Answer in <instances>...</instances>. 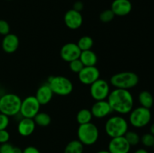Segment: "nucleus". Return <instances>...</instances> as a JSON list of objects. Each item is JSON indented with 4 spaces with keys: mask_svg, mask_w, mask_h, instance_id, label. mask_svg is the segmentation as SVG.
I'll list each match as a JSON object with an SVG mask.
<instances>
[{
    "mask_svg": "<svg viewBox=\"0 0 154 153\" xmlns=\"http://www.w3.org/2000/svg\"><path fill=\"white\" fill-rule=\"evenodd\" d=\"M107 100L113 112L120 115L129 113L133 109L134 98L129 90L114 88L110 92Z\"/></svg>",
    "mask_w": 154,
    "mask_h": 153,
    "instance_id": "1",
    "label": "nucleus"
},
{
    "mask_svg": "<svg viewBox=\"0 0 154 153\" xmlns=\"http://www.w3.org/2000/svg\"><path fill=\"white\" fill-rule=\"evenodd\" d=\"M105 130L107 135L111 138L124 136L129 130V123L122 116L114 115L106 121Z\"/></svg>",
    "mask_w": 154,
    "mask_h": 153,
    "instance_id": "2",
    "label": "nucleus"
},
{
    "mask_svg": "<svg viewBox=\"0 0 154 153\" xmlns=\"http://www.w3.org/2000/svg\"><path fill=\"white\" fill-rule=\"evenodd\" d=\"M22 99L14 93H5L0 97V112L14 116L20 113Z\"/></svg>",
    "mask_w": 154,
    "mask_h": 153,
    "instance_id": "3",
    "label": "nucleus"
},
{
    "mask_svg": "<svg viewBox=\"0 0 154 153\" xmlns=\"http://www.w3.org/2000/svg\"><path fill=\"white\" fill-rule=\"evenodd\" d=\"M139 77L132 71H122L113 75L110 82L115 88L129 90L138 85Z\"/></svg>",
    "mask_w": 154,
    "mask_h": 153,
    "instance_id": "4",
    "label": "nucleus"
},
{
    "mask_svg": "<svg viewBox=\"0 0 154 153\" xmlns=\"http://www.w3.org/2000/svg\"><path fill=\"white\" fill-rule=\"evenodd\" d=\"M77 136L78 140L84 146L93 145L99 139V128L93 122L79 124L77 130Z\"/></svg>",
    "mask_w": 154,
    "mask_h": 153,
    "instance_id": "5",
    "label": "nucleus"
},
{
    "mask_svg": "<svg viewBox=\"0 0 154 153\" xmlns=\"http://www.w3.org/2000/svg\"><path fill=\"white\" fill-rule=\"evenodd\" d=\"M48 85L54 94L66 96L73 91V83L69 78L63 76H51L48 78Z\"/></svg>",
    "mask_w": 154,
    "mask_h": 153,
    "instance_id": "6",
    "label": "nucleus"
},
{
    "mask_svg": "<svg viewBox=\"0 0 154 153\" xmlns=\"http://www.w3.org/2000/svg\"><path fill=\"white\" fill-rule=\"evenodd\" d=\"M151 112L150 109L144 106H138L133 108L129 112V122L132 126L136 128H141L150 123L151 120Z\"/></svg>",
    "mask_w": 154,
    "mask_h": 153,
    "instance_id": "7",
    "label": "nucleus"
},
{
    "mask_svg": "<svg viewBox=\"0 0 154 153\" xmlns=\"http://www.w3.org/2000/svg\"><path fill=\"white\" fill-rule=\"evenodd\" d=\"M41 106L42 105L39 104L35 96H28L22 100L20 114L22 116L23 118H33L38 112H40Z\"/></svg>",
    "mask_w": 154,
    "mask_h": 153,
    "instance_id": "8",
    "label": "nucleus"
},
{
    "mask_svg": "<svg viewBox=\"0 0 154 153\" xmlns=\"http://www.w3.org/2000/svg\"><path fill=\"white\" fill-rule=\"evenodd\" d=\"M110 92L111 89H110L109 83L104 79L99 78L90 85V95L96 101L107 100Z\"/></svg>",
    "mask_w": 154,
    "mask_h": 153,
    "instance_id": "9",
    "label": "nucleus"
},
{
    "mask_svg": "<svg viewBox=\"0 0 154 153\" xmlns=\"http://www.w3.org/2000/svg\"><path fill=\"white\" fill-rule=\"evenodd\" d=\"M78 74L80 82L87 86H90L100 77V71L96 66H84Z\"/></svg>",
    "mask_w": 154,
    "mask_h": 153,
    "instance_id": "10",
    "label": "nucleus"
},
{
    "mask_svg": "<svg viewBox=\"0 0 154 153\" xmlns=\"http://www.w3.org/2000/svg\"><path fill=\"white\" fill-rule=\"evenodd\" d=\"M81 50L75 43H67L62 46L60 50V56L63 61L70 62L79 58Z\"/></svg>",
    "mask_w": 154,
    "mask_h": 153,
    "instance_id": "11",
    "label": "nucleus"
},
{
    "mask_svg": "<svg viewBox=\"0 0 154 153\" xmlns=\"http://www.w3.org/2000/svg\"><path fill=\"white\" fill-rule=\"evenodd\" d=\"M131 146L124 136L111 138L108 143V151L110 153H129Z\"/></svg>",
    "mask_w": 154,
    "mask_h": 153,
    "instance_id": "12",
    "label": "nucleus"
},
{
    "mask_svg": "<svg viewBox=\"0 0 154 153\" xmlns=\"http://www.w3.org/2000/svg\"><path fill=\"white\" fill-rule=\"evenodd\" d=\"M64 22L66 26L70 29H78L83 24L82 14L75 9H70L65 14Z\"/></svg>",
    "mask_w": 154,
    "mask_h": 153,
    "instance_id": "13",
    "label": "nucleus"
},
{
    "mask_svg": "<svg viewBox=\"0 0 154 153\" xmlns=\"http://www.w3.org/2000/svg\"><path fill=\"white\" fill-rule=\"evenodd\" d=\"M93 116L96 118H102L108 116L113 112L108 100H96L91 107Z\"/></svg>",
    "mask_w": 154,
    "mask_h": 153,
    "instance_id": "14",
    "label": "nucleus"
},
{
    "mask_svg": "<svg viewBox=\"0 0 154 153\" xmlns=\"http://www.w3.org/2000/svg\"><path fill=\"white\" fill-rule=\"evenodd\" d=\"M20 40L17 34L9 33L4 36L2 40V48L6 53H14L19 47Z\"/></svg>",
    "mask_w": 154,
    "mask_h": 153,
    "instance_id": "15",
    "label": "nucleus"
},
{
    "mask_svg": "<svg viewBox=\"0 0 154 153\" xmlns=\"http://www.w3.org/2000/svg\"><path fill=\"white\" fill-rule=\"evenodd\" d=\"M111 9L115 16H124L130 13L132 5L129 0H114L111 4Z\"/></svg>",
    "mask_w": 154,
    "mask_h": 153,
    "instance_id": "16",
    "label": "nucleus"
},
{
    "mask_svg": "<svg viewBox=\"0 0 154 153\" xmlns=\"http://www.w3.org/2000/svg\"><path fill=\"white\" fill-rule=\"evenodd\" d=\"M36 124L33 118H23L17 124V131L21 136H29L35 130Z\"/></svg>",
    "mask_w": 154,
    "mask_h": 153,
    "instance_id": "17",
    "label": "nucleus"
},
{
    "mask_svg": "<svg viewBox=\"0 0 154 153\" xmlns=\"http://www.w3.org/2000/svg\"><path fill=\"white\" fill-rule=\"evenodd\" d=\"M54 94L51 88H50V86L46 82L38 88L35 97L36 98V99L41 105H45L51 102L53 97H54Z\"/></svg>",
    "mask_w": 154,
    "mask_h": 153,
    "instance_id": "18",
    "label": "nucleus"
},
{
    "mask_svg": "<svg viewBox=\"0 0 154 153\" xmlns=\"http://www.w3.org/2000/svg\"><path fill=\"white\" fill-rule=\"evenodd\" d=\"M79 59L84 66H96L98 62V57L96 52L91 50L85 51H81Z\"/></svg>",
    "mask_w": 154,
    "mask_h": 153,
    "instance_id": "19",
    "label": "nucleus"
},
{
    "mask_svg": "<svg viewBox=\"0 0 154 153\" xmlns=\"http://www.w3.org/2000/svg\"><path fill=\"white\" fill-rule=\"evenodd\" d=\"M138 101L141 106L150 109L153 105L154 99L150 92L142 91L138 94Z\"/></svg>",
    "mask_w": 154,
    "mask_h": 153,
    "instance_id": "20",
    "label": "nucleus"
},
{
    "mask_svg": "<svg viewBox=\"0 0 154 153\" xmlns=\"http://www.w3.org/2000/svg\"><path fill=\"white\" fill-rule=\"evenodd\" d=\"M93 117L91 110L84 108V109L80 110L78 112L76 116V120L79 124H87V123L91 122Z\"/></svg>",
    "mask_w": 154,
    "mask_h": 153,
    "instance_id": "21",
    "label": "nucleus"
},
{
    "mask_svg": "<svg viewBox=\"0 0 154 153\" xmlns=\"http://www.w3.org/2000/svg\"><path fill=\"white\" fill-rule=\"evenodd\" d=\"M84 145L78 140L70 141L65 147L64 153H83Z\"/></svg>",
    "mask_w": 154,
    "mask_h": 153,
    "instance_id": "22",
    "label": "nucleus"
},
{
    "mask_svg": "<svg viewBox=\"0 0 154 153\" xmlns=\"http://www.w3.org/2000/svg\"><path fill=\"white\" fill-rule=\"evenodd\" d=\"M33 119L36 125L41 126V127H47L51 122V118L49 114L45 112H38Z\"/></svg>",
    "mask_w": 154,
    "mask_h": 153,
    "instance_id": "23",
    "label": "nucleus"
},
{
    "mask_svg": "<svg viewBox=\"0 0 154 153\" xmlns=\"http://www.w3.org/2000/svg\"><path fill=\"white\" fill-rule=\"evenodd\" d=\"M93 43L94 42H93V38L91 37L88 35H84L80 38L77 44L81 51H85L91 50L93 46Z\"/></svg>",
    "mask_w": 154,
    "mask_h": 153,
    "instance_id": "24",
    "label": "nucleus"
},
{
    "mask_svg": "<svg viewBox=\"0 0 154 153\" xmlns=\"http://www.w3.org/2000/svg\"><path fill=\"white\" fill-rule=\"evenodd\" d=\"M124 136L131 146L138 145L140 141H141V137L138 135V134L136 133L135 131H133V130H128L125 134Z\"/></svg>",
    "mask_w": 154,
    "mask_h": 153,
    "instance_id": "25",
    "label": "nucleus"
},
{
    "mask_svg": "<svg viewBox=\"0 0 154 153\" xmlns=\"http://www.w3.org/2000/svg\"><path fill=\"white\" fill-rule=\"evenodd\" d=\"M0 153H23V150L8 142L0 145Z\"/></svg>",
    "mask_w": 154,
    "mask_h": 153,
    "instance_id": "26",
    "label": "nucleus"
},
{
    "mask_svg": "<svg viewBox=\"0 0 154 153\" xmlns=\"http://www.w3.org/2000/svg\"><path fill=\"white\" fill-rule=\"evenodd\" d=\"M115 17L114 12L111 10V9H107V10H103L99 15V19L104 23H108V22H111Z\"/></svg>",
    "mask_w": 154,
    "mask_h": 153,
    "instance_id": "27",
    "label": "nucleus"
},
{
    "mask_svg": "<svg viewBox=\"0 0 154 153\" xmlns=\"http://www.w3.org/2000/svg\"><path fill=\"white\" fill-rule=\"evenodd\" d=\"M141 142L144 146L153 147L154 145V135L151 133L144 134L141 137Z\"/></svg>",
    "mask_w": 154,
    "mask_h": 153,
    "instance_id": "28",
    "label": "nucleus"
},
{
    "mask_svg": "<svg viewBox=\"0 0 154 153\" xmlns=\"http://www.w3.org/2000/svg\"><path fill=\"white\" fill-rule=\"evenodd\" d=\"M84 65L83 64V63L81 62V61L79 58L73 60V61L69 62V68H70V70H72L73 73L78 74L83 68H84Z\"/></svg>",
    "mask_w": 154,
    "mask_h": 153,
    "instance_id": "29",
    "label": "nucleus"
},
{
    "mask_svg": "<svg viewBox=\"0 0 154 153\" xmlns=\"http://www.w3.org/2000/svg\"><path fill=\"white\" fill-rule=\"evenodd\" d=\"M10 33V25L5 20H0V34L5 36Z\"/></svg>",
    "mask_w": 154,
    "mask_h": 153,
    "instance_id": "30",
    "label": "nucleus"
},
{
    "mask_svg": "<svg viewBox=\"0 0 154 153\" xmlns=\"http://www.w3.org/2000/svg\"><path fill=\"white\" fill-rule=\"evenodd\" d=\"M10 123L9 116L0 112V130H5L7 128Z\"/></svg>",
    "mask_w": 154,
    "mask_h": 153,
    "instance_id": "31",
    "label": "nucleus"
},
{
    "mask_svg": "<svg viewBox=\"0 0 154 153\" xmlns=\"http://www.w3.org/2000/svg\"><path fill=\"white\" fill-rule=\"evenodd\" d=\"M10 140V134L6 129L0 130V144L8 142Z\"/></svg>",
    "mask_w": 154,
    "mask_h": 153,
    "instance_id": "32",
    "label": "nucleus"
},
{
    "mask_svg": "<svg viewBox=\"0 0 154 153\" xmlns=\"http://www.w3.org/2000/svg\"><path fill=\"white\" fill-rule=\"evenodd\" d=\"M23 153H41V152L36 147L33 146H29L23 150Z\"/></svg>",
    "mask_w": 154,
    "mask_h": 153,
    "instance_id": "33",
    "label": "nucleus"
},
{
    "mask_svg": "<svg viewBox=\"0 0 154 153\" xmlns=\"http://www.w3.org/2000/svg\"><path fill=\"white\" fill-rule=\"evenodd\" d=\"M83 8H84V4H83V3L81 2H76L75 3V4H74L73 9H75V10H78V11L81 12L83 10Z\"/></svg>",
    "mask_w": 154,
    "mask_h": 153,
    "instance_id": "34",
    "label": "nucleus"
},
{
    "mask_svg": "<svg viewBox=\"0 0 154 153\" xmlns=\"http://www.w3.org/2000/svg\"><path fill=\"white\" fill-rule=\"evenodd\" d=\"M134 153H149V152L147 151V150L144 149V148H138V149H137Z\"/></svg>",
    "mask_w": 154,
    "mask_h": 153,
    "instance_id": "35",
    "label": "nucleus"
},
{
    "mask_svg": "<svg viewBox=\"0 0 154 153\" xmlns=\"http://www.w3.org/2000/svg\"><path fill=\"white\" fill-rule=\"evenodd\" d=\"M150 133L154 135V123H153V124H151V126H150Z\"/></svg>",
    "mask_w": 154,
    "mask_h": 153,
    "instance_id": "36",
    "label": "nucleus"
},
{
    "mask_svg": "<svg viewBox=\"0 0 154 153\" xmlns=\"http://www.w3.org/2000/svg\"><path fill=\"white\" fill-rule=\"evenodd\" d=\"M96 153H110V152L108 150H100Z\"/></svg>",
    "mask_w": 154,
    "mask_h": 153,
    "instance_id": "37",
    "label": "nucleus"
},
{
    "mask_svg": "<svg viewBox=\"0 0 154 153\" xmlns=\"http://www.w3.org/2000/svg\"><path fill=\"white\" fill-rule=\"evenodd\" d=\"M153 150H154V145H153Z\"/></svg>",
    "mask_w": 154,
    "mask_h": 153,
    "instance_id": "38",
    "label": "nucleus"
}]
</instances>
